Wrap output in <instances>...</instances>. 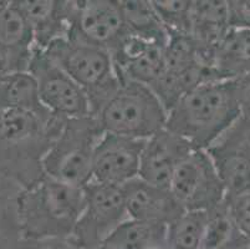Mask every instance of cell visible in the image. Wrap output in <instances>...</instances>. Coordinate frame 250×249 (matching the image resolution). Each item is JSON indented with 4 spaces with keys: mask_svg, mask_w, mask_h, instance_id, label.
<instances>
[{
    "mask_svg": "<svg viewBox=\"0 0 250 249\" xmlns=\"http://www.w3.org/2000/svg\"><path fill=\"white\" fill-rule=\"evenodd\" d=\"M240 239L245 238L236 229L224 201L222 204L208 211L198 249H229Z\"/></svg>",
    "mask_w": 250,
    "mask_h": 249,
    "instance_id": "7402d4cb",
    "label": "cell"
},
{
    "mask_svg": "<svg viewBox=\"0 0 250 249\" xmlns=\"http://www.w3.org/2000/svg\"><path fill=\"white\" fill-rule=\"evenodd\" d=\"M15 1L17 0H0V13L14 5Z\"/></svg>",
    "mask_w": 250,
    "mask_h": 249,
    "instance_id": "f1b7e54d",
    "label": "cell"
},
{
    "mask_svg": "<svg viewBox=\"0 0 250 249\" xmlns=\"http://www.w3.org/2000/svg\"><path fill=\"white\" fill-rule=\"evenodd\" d=\"M227 196L250 191V121L240 116L207 148Z\"/></svg>",
    "mask_w": 250,
    "mask_h": 249,
    "instance_id": "30bf717a",
    "label": "cell"
},
{
    "mask_svg": "<svg viewBox=\"0 0 250 249\" xmlns=\"http://www.w3.org/2000/svg\"><path fill=\"white\" fill-rule=\"evenodd\" d=\"M145 141L104 132L95 150L91 181L124 186L137 178Z\"/></svg>",
    "mask_w": 250,
    "mask_h": 249,
    "instance_id": "8fae6325",
    "label": "cell"
},
{
    "mask_svg": "<svg viewBox=\"0 0 250 249\" xmlns=\"http://www.w3.org/2000/svg\"><path fill=\"white\" fill-rule=\"evenodd\" d=\"M194 150L186 138L165 127L145 141L138 177L148 183L169 188L178 166Z\"/></svg>",
    "mask_w": 250,
    "mask_h": 249,
    "instance_id": "7c38bea8",
    "label": "cell"
},
{
    "mask_svg": "<svg viewBox=\"0 0 250 249\" xmlns=\"http://www.w3.org/2000/svg\"><path fill=\"white\" fill-rule=\"evenodd\" d=\"M166 45L127 33L111 51L118 75L151 86L165 70Z\"/></svg>",
    "mask_w": 250,
    "mask_h": 249,
    "instance_id": "4fadbf2b",
    "label": "cell"
},
{
    "mask_svg": "<svg viewBox=\"0 0 250 249\" xmlns=\"http://www.w3.org/2000/svg\"><path fill=\"white\" fill-rule=\"evenodd\" d=\"M85 207L72 238L83 249H94L129 218L124 187L90 181L83 186Z\"/></svg>",
    "mask_w": 250,
    "mask_h": 249,
    "instance_id": "8992f818",
    "label": "cell"
},
{
    "mask_svg": "<svg viewBox=\"0 0 250 249\" xmlns=\"http://www.w3.org/2000/svg\"><path fill=\"white\" fill-rule=\"evenodd\" d=\"M94 249H112V248L108 246H106V244H101V246L96 247V248H94Z\"/></svg>",
    "mask_w": 250,
    "mask_h": 249,
    "instance_id": "4dcf8cb0",
    "label": "cell"
},
{
    "mask_svg": "<svg viewBox=\"0 0 250 249\" xmlns=\"http://www.w3.org/2000/svg\"><path fill=\"white\" fill-rule=\"evenodd\" d=\"M1 106L29 111L44 120L55 117L40 101L38 86L29 71L9 72L0 79Z\"/></svg>",
    "mask_w": 250,
    "mask_h": 249,
    "instance_id": "d6986e66",
    "label": "cell"
},
{
    "mask_svg": "<svg viewBox=\"0 0 250 249\" xmlns=\"http://www.w3.org/2000/svg\"><path fill=\"white\" fill-rule=\"evenodd\" d=\"M229 27L226 0H194L189 34L203 51L209 66L213 50Z\"/></svg>",
    "mask_w": 250,
    "mask_h": 249,
    "instance_id": "ac0fdd59",
    "label": "cell"
},
{
    "mask_svg": "<svg viewBox=\"0 0 250 249\" xmlns=\"http://www.w3.org/2000/svg\"><path fill=\"white\" fill-rule=\"evenodd\" d=\"M226 205L238 232L250 241V191L227 196Z\"/></svg>",
    "mask_w": 250,
    "mask_h": 249,
    "instance_id": "d4e9b609",
    "label": "cell"
},
{
    "mask_svg": "<svg viewBox=\"0 0 250 249\" xmlns=\"http://www.w3.org/2000/svg\"><path fill=\"white\" fill-rule=\"evenodd\" d=\"M127 33L120 0H74L66 38L111 52Z\"/></svg>",
    "mask_w": 250,
    "mask_h": 249,
    "instance_id": "9c48e42d",
    "label": "cell"
},
{
    "mask_svg": "<svg viewBox=\"0 0 250 249\" xmlns=\"http://www.w3.org/2000/svg\"><path fill=\"white\" fill-rule=\"evenodd\" d=\"M206 211H186L168 225V249H198L206 227Z\"/></svg>",
    "mask_w": 250,
    "mask_h": 249,
    "instance_id": "603a6c76",
    "label": "cell"
},
{
    "mask_svg": "<svg viewBox=\"0 0 250 249\" xmlns=\"http://www.w3.org/2000/svg\"><path fill=\"white\" fill-rule=\"evenodd\" d=\"M5 74H8V72H6V68H5V65H4L3 60H1V58H0V79H1Z\"/></svg>",
    "mask_w": 250,
    "mask_h": 249,
    "instance_id": "f546056e",
    "label": "cell"
},
{
    "mask_svg": "<svg viewBox=\"0 0 250 249\" xmlns=\"http://www.w3.org/2000/svg\"><path fill=\"white\" fill-rule=\"evenodd\" d=\"M168 34H189L194 0H148Z\"/></svg>",
    "mask_w": 250,
    "mask_h": 249,
    "instance_id": "cb8c5ba5",
    "label": "cell"
},
{
    "mask_svg": "<svg viewBox=\"0 0 250 249\" xmlns=\"http://www.w3.org/2000/svg\"><path fill=\"white\" fill-rule=\"evenodd\" d=\"M42 51L85 91L91 115L96 113L120 84V75L108 50L61 38Z\"/></svg>",
    "mask_w": 250,
    "mask_h": 249,
    "instance_id": "5b68a950",
    "label": "cell"
},
{
    "mask_svg": "<svg viewBox=\"0 0 250 249\" xmlns=\"http://www.w3.org/2000/svg\"><path fill=\"white\" fill-rule=\"evenodd\" d=\"M83 207V187L44 175L19 197L22 237L30 241L72 237Z\"/></svg>",
    "mask_w": 250,
    "mask_h": 249,
    "instance_id": "7a4b0ae2",
    "label": "cell"
},
{
    "mask_svg": "<svg viewBox=\"0 0 250 249\" xmlns=\"http://www.w3.org/2000/svg\"><path fill=\"white\" fill-rule=\"evenodd\" d=\"M122 187L129 218L168 226L186 212L169 188L148 183L140 177Z\"/></svg>",
    "mask_w": 250,
    "mask_h": 249,
    "instance_id": "9a60e30c",
    "label": "cell"
},
{
    "mask_svg": "<svg viewBox=\"0 0 250 249\" xmlns=\"http://www.w3.org/2000/svg\"><path fill=\"white\" fill-rule=\"evenodd\" d=\"M168 226L128 218L106 239L112 249H154L167 247Z\"/></svg>",
    "mask_w": 250,
    "mask_h": 249,
    "instance_id": "ffe728a7",
    "label": "cell"
},
{
    "mask_svg": "<svg viewBox=\"0 0 250 249\" xmlns=\"http://www.w3.org/2000/svg\"><path fill=\"white\" fill-rule=\"evenodd\" d=\"M30 241V239H28ZM33 249H83L72 237L65 238H46L30 241Z\"/></svg>",
    "mask_w": 250,
    "mask_h": 249,
    "instance_id": "83f0119b",
    "label": "cell"
},
{
    "mask_svg": "<svg viewBox=\"0 0 250 249\" xmlns=\"http://www.w3.org/2000/svg\"><path fill=\"white\" fill-rule=\"evenodd\" d=\"M235 249H250V244H244V246H240Z\"/></svg>",
    "mask_w": 250,
    "mask_h": 249,
    "instance_id": "1f68e13d",
    "label": "cell"
},
{
    "mask_svg": "<svg viewBox=\"0 0 250 249\" xmlns=\"http://www.w3.org/2000/svg\"><path fill=\"white\" fill-rule=\"evenodd\" d=\"M36 51L33 33L15 5L0 13V58L6 72L28 71Z\"/></svg>",
    "mask_w": 250,
    "mask_h": 249,
    "instance_id": "2e32d148",
    "label": "cell"
},
{
    "mask_svg": "<svg viewBox=\"0 0 250 249\" xmlns=\"http://www.w3.org/2000/svg\"><path fill=\"white\" fill-rule=\"evenodd\" d=\"M215 80H235L250 75V29L229 27L210 58Z\"/></svg>",
    "mask_w": 250,
    "mask_h": 249,
    "instance_id": "e0dca14e",
    "label": "cell"
},
{
    "mask_svg": "<svg viewBox=\"0 0 250 249\" xmlns=\"http://www.w3.org/2000/svg\"><path fill=\"white\" fill-rule=\"evenodd\" d=\"M14 5L30 26L36 50L67 36L74 0H17Z\"/></svg>",
    "mask_w": 250,
    "mask_h": 249,
    "instance_id": "5bb4252c",
    "label": "cell"
},
{
    "mask_svg": "<svg viewBox=\"0 0 250 249\" xmlns=\"http://www.w3.org/2000/svg\"><path fill=\"white\" fill-rule=\"evenodd\" d=\"M28 71L35 79L40 101L52 115L62 118L91 115L85 91L46 52L36 50Z\"/></svg>",
    "mask_w": 250,
    "mask_h": 249,
    "instance_id": "ba28073f",
    "label": "cell"
},
{
    "mask_svg": "<svg viewBox=\"0 0 250 249\" xmlns=\"http://www.w3.org/2000/svg\"><path fill=\"white\" fill-rule=\"evenodd\" d=\"M104 132L147 140L166 127L167 111L149 86L120 76V84L94 113Z\"/></svg>",
    "mask_w": 250,
    "mask_h": 249,
    "instance_id": "3957f363",
    "label": "cell"
},
{
    "mask_svg": "<svg viewBox=\"0 0 250 249\" xmlns=\"http://www.w3.org/2000/svg\"><path fill=\"white\" fill-rule=\"evenodd\" d=\"M120 4L128 33L167 45L169 34L148 0H120Z\"/></svg>",
    "mask_w": 250,
    "mask_h": 249,
    "instance_id": "44dd1931",
    "label": "cell"
},
{
    "mask_svg": "<svg viewBox=\"0 0 250 249\" xmlns=\"http://www.w3.org/2000/svg\"><path fill=\"white\" fill-rule=\"evenodd\" d=\"M229 26L250 29V0H226Z\"/></svg>",
    "mask_w": 250,
    "mask_h": 249,
    "instance_id": "484cf974",
    "label": "cell"
},
{
    "mask_svg": "<svg viewBox=\"0 0 250 249\" xmlns=\"http://www.w3.org/2000/svg\"><path fill=\"white\" fill-rule=\"evenodd\" d=\"M169 191L184 211H210L227 197L226 187L206 150H194L182 161Z\"/></svg>",
    "mask_w": 250,
    "mask_h": 249,
    "instance_id": "52a82bcc",
    "label": "cell"
},
{
    "mask_svg": "<svg viewBox=\"0 0 250 249\" xmlns=\"http://www.w3.org/2000/svg\"><path fill=\"white\" fill-rule=\"evenodd\" d=\"M239 104L240 116L250 121V75L230 80Z\"/></svg>",
    "mask_w": 250,
    "mask_h": 249,
    "instance_id": "4316f807",
    "label": "cell"
},
{
    "mask_svg": "<svg viewBox=\"0 0 250 249\" xmlns=\"http://www.w3.org/2000/svg\"><path fill=\"white\" fill-rule=\"evenodd\" d=\"M102 135L104 130L92 115L67 118L42 157L45 175L74 186L87 184Z\"/></svg>",
    "mask_w": 250,
    "mask_h": 249,
    "instance_id": "277c9868",
    "label": "cell"
},
{
    "mask_svg": "<svg viewBox=\"0 0 250 249\" xmlns=\"http://www.w3.org/2000/svg\"><path fill=\"white\" fill-rule=\"evenodd\" d=\"M240 117L231 81L214 80L197 86L167 113L166 129L195 150H207Z\"/></svg>",
    "mask_w": 250,
    "mask_h": 249,
    "instance_id": "6da1fadb",
    "label": "cell"
},
{
    "mask_svg": "<svg viewBox=\"0 0 250 249\" xmlns=\"http://www.w3.org/2000/svg\"><path fill=\"white\" fill-rule=\"evenodd\" d=\"M154 249H168L167 247H162V248H154Z\"/></svg>",
    "mask_w": 250,
    "mask_h": 249,
    "instance_id": "d6a6232c",
    "label": "cell"
}]
</instances>
